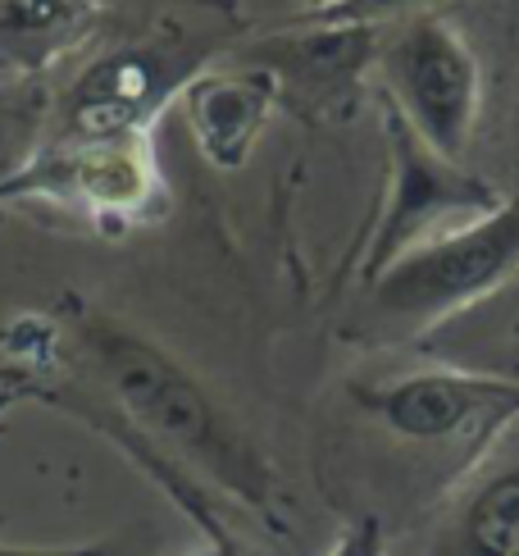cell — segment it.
<instances>
[{
  "instance_id": "15",
  "label": "cell",
  "mask_w": 519,
  "mask_h": 556,
  "mask_svg": "<svg viewBox=\"0 0 519 556\" xmlns=\"http://www.w3.org/2000/svg\"><path fill=\"white\" fill-rule=\"evenodd\" d=\"M338 556H379V543H374V525H365L360 534L351 539V543H346Z\"/></svg>"
},
{
  "instance_id": "1",
  "label": "cell",
  "mask_w": 519,
  "mask_h": 556,
  "mask_svg": "<svg viewBox=\"0 0 519 556\" xmlns=\"http://www.w3.org/2000/svg\"><path fill=\"white\" fill-rule=\"evenodd\" d=\"M242 41L232 0H160L151 14L110 33L55 101L41 142H137L187 83Z\"/></svg>"
},
{
  "instance_id": "5",
  "label": "cell",
  "mask_w": 519,
  "mask_h": 556,
  "mask_svg": "<svg viewBox=\"0 0 519 556\" xmlns=\"http://www.w3.org/2000/svg\"><path fill=\"white\" fill-rule=\"evenodd\" d=\"M383 128H388V151H392V182H388L383 219L374 228L365 265H360L365 283L379 269H388L396 256H406L410 247L429 242L438 233H452V228L479 219V215H492L497 205L510 201L502 188H492L479 169L452 165V160L433 155L406 128V119L388 105H383Z\"/></svg>"
},
{
  "instance_id": "11",
  "label": "cell",
  "mask_w": 519,
  "mask_h": 556,
  "mask_svg": "<svg viewBox=\"0 0 519 556\" xmlns=\"http://www.w3.org/2000/svg\"><path fill=\"white\" fill-rule=\"evenodd\" d=\"M105 0H0V68L10 78L51 74L101 33Z\"/></svg>"
},
{
  "instance_id": "16",
  "label": "cell",
  "mask_w": 519,
  "mask_h": 556,
  "mask_svg": "<svg viewBox=\"0 0 519 556\" xmlns=\"http://www.w3.org/2000/svg\"><path fill=\"white\" fill-rule=\"evenodd\" d=\"M296 5L305 10V18H319V14H333V10L351 5V0H296Z\"/></svg>"
},
{
  "instance_id": "6",
  "label": "cell",
  "mask_w": 519,
  "mask_h": 556,
  "mask_svg": "<svg viewBox=\"0 0 519 556\" xmlns=\"http://www.w3.org/2000/svg\"><path fill=\"white\" fill-rule=\"evenodd\" d=\"M0 201H51L114 228L164 211V182L151 137L137 142H41L28 165L0 178Z\"/></svg>"
},
{
  "instance_id": "7",
  "label": "cell",
  "mask_w": 519,
  "mask_h": 556,
  "mask_svg": "<svg viewBox=\"0 0 519 556\" xmlns=\"http://www.w3.org/2000/svg\"><path fill=\"white\" fill-rule=\"evenodd\" d=\"M91 346H97V361L105 365V375L119 392V402L137 415L147 429H155L160 438L187 447L192 456H210L219 466H238L242 443L224 429L219 410L210 406L205 392L182 375V369L155 352L151 342H141L114 324H91Z\"/></svg>"
},
{
  "instance_id": "9",
  "label": "cell",
  "mask_w": 519,
  "mask_h": 556,
  "mask_svg": "<svg viewBox=\"0 0 519 556\" xmlns=\"http://www.w3.org/2000/svg\"><path fill=\"white\" fill-rule=\"evenodd\" d=\"M178 105H182L187 128H192L197 147L210 165L242 169L260 142V132L269 124L278 97L265 74L228 64V68H205L201 78L187 83Z\"/></svg>"
},
{
  "instance_id": "10",
  "label": "cell",
  "mask_w": 519,
  "mask_h": 556,
  "mask_svg": "<svg viewBox=\"0 0 519 556\" xmlns=\"http://www.w3.org/2000/svg\"><path fill=\"white\" fill-rule=\"evenodd\" d=\"M419 352H429L438 365L469 369L519 388V265L502 278L474 306L456 311L452 319L433 324L415 338Z\"/></svg>"
},
{
  "instance_id": "2",
  "label": "cell",
  "mask_w": 519,
  "mask_h": 556,
  "mask_svg": "<svg viewBox=\"0 0 519 556\" xmlns=\"http://www.w3.org/2000/svg\"><path fill=\"white\" fill-rule=\"evenodd\" d=\"M374 97L433 155L469 165L483 128V64L452 10L383 23Z\"/></svg>"
},
{
  "instance_id": "4",
  "label": "cell",
  "mask_w": 519,
  "mask_h": 556,
  "mask_svg": "<svg viewBox=\"0 0 519 556\" xmlns=\"http://www.w3.org/2000/svg\"><path fill=\"white\" fill-rule=\"evenodd\" d=\"M383 28L374 23H311L288 33L242 37L228 64L265 74L282 110L311 124H342L374 97V55Z\"/></svg>"
},
{
  "instance_id": "3",
  "label": "cell",
  "mask_w": 519,
  "mask_h": 556,
  "mask_svg": "<svg viewBox=\"0 0 519 556\" xmlns=\"http://www.w3.org/2000/svg\"><path fill=\"white\" fill-rule=\"evenodd\" d=\"M519 265V201L510 197L492 215H479L452 233L410 247L388 269L369 278V311L379 324L410 338L474 306Z\"/></svg>"
},
{
  "instance_id": "8",
  "label": "cell",
  "mask_w": 519,
  "mask_h": 556,
  "mask_svg": "<svg viewBox=\"0 0 519 556\" xmlns=\"http://www.w3.org/2000/svg\"><path fill=\"white\" fill-rule=\"evenodd\" d=\"M360 402L406 443H452L460 433L497 429L519 410V388L469 375L452 365H429L360 392Z\"/></svg>"
},
{
  "instance_id": "12",
  "label": "cell",
  "mask_w": 519,
  "mask_h": 556,
  "mask_svg": "<svg viewBox=\"0 0 519 556\" xmlns=\"http://www.w3.org/2000/svg\"><path fill=\"white\" fill-rule=\"evenodd\" d=\"M483 64V128H502L497 155L506 165V197L519 201V0H479V23H460ZM479 151V147H474Z\"/></svg>"
},
{
  "instance_id": "14",
  "label": "cell",
  "mask_w": 519,
  "mask_h": 556,
  "mask_svg": "<svg viewBox=\"0 0 519 556\" xmlns=\"http://www.w3.org/2000/svg\"><path fill=\"white\" fill-rule=\"evenodd\" d=\"M446 0H351V5L333 10V14H319L311 23H401V18H415V14H438Z\"/></svg>"
},
{
  "instance_id": "13",
  "label": "cell",
  "mask_w": 519,
  "mask_h": 556,
  "mask_svg": "<svg viewBox=\"0 0 519 556\" xmlns=\"http://www.w3.org/2000/svg\"><path fill=\"white\" fill-rule=\"evenodd\" d=\"M452 556H519V466L492 475L469 497Z\"/></svg>"
}]
</instances>
